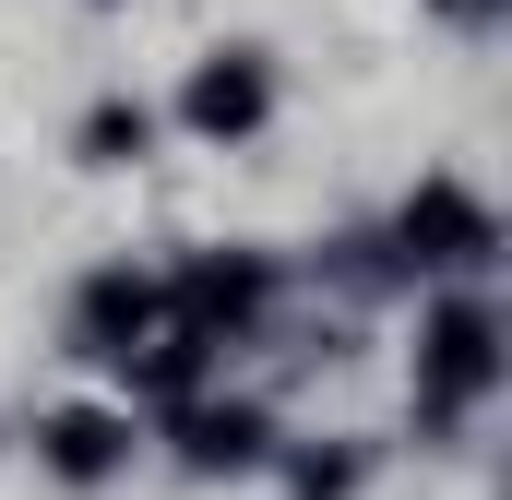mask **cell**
I'll use <instances>...</instances> for the list:
<instances>
[{
	"mask_svg": "<svg viewBox=\"0 0 512 500\" xmlns=\"http://www.w3.org/2000/svg\"><path fill=\"white\" fill-rule=\"evenodd\" d=\"M489 381H501V322L477 298L429 310V334H417V405L429 417H465V405H489Z\"/></svg>",
	"mask_w": 512,
	"mask_h": 500,
	"instance_id": "1",
	"label": "cell"
},
{
	"mask_svg": "<svg viewBox=\"0 0 512 500\" xmlns=\"http://www.w3.org/2000/svg\"><path fill=\"white\" fill-rule=\"evenodd\" d=\"M191 131L203 143H239V131H262V108H274V72H262V48H215L203 72H191Z\"/></svg>",
	"mask_w": 512,
	"mask_h": 500,
	"instance_id": "2",
	"label": "cell"
},
{
	"mask_svg": "<svg viewBox=\"0 0 512 500\" xmlns=\"http://www.w3.org/2000/svg\"><path fill=\"white\" fill-rule=\"evenodd\" d=\"M405 250H417V262H489V203H477L465 179H417Z\"/></svg>",
	"mask_w": 512,
	"mask_h": 500,
	"instance_id": "3",
	"label": "cell"
},
{
	"mask_svg": "<svg viewBox=\"0 0 512 500\" xmlns=\"http://www.w3.org/2000/svg\"><path fill=\"white\" fill-rule=\"evenodd\" d=\"M36 453H48L72 489H96V477L131 453V417L120 405H60V417H36Z\"/></svg>",
	"mask_w": 512,
	"mask_h": 500,
	"instance_id": "4",
	"label": "cell"
},
{
	"mask_svg": "<svg viewBox=\"0 0 512 500\" xmlns=\"http://www.w3.org/2000/svg\"><path fill=\"white\" fill-rule=\"evenodd\" d=\"M179 298H191V334H203V346H227L262 298H274V274H262V262H191V286H179Z\"/></svg>",
	"mask_w": 512,
	"mask_h": 500,
	"instance_id": "5",
	"label": "cell"
},
{
	"mask_svg": "<svg viewBox=\"0 0 512 500\" xmlns=\"http://www.w3.org/2000/svg\"><path fill=\"white\" fill-rule=\"evenodd\" d=\"M143 322H155V286H143V274H96L84 310H72V346H84V358H131Z\"/></svg>",
	"mask_w": 512,
	"mask_h": 500,
	"instance_id": "6",
	"label": "cell"
},
{
	"mask_svg": "<svg viewBox=\"0 0 512 500\" xmlns=\"http://www.w3.org/2000/svg\"><path fill=\"white\" fill-rule=\"evenodd\" d=\"M179 453H191V465H251V453H262V417H251V405H191V417H179Z\"/></svg>",
	"mask_w": 512,
	"mask_h": 500,
	"instance_id": "7",
	"label": "cell"
},
{
	"mask_svg": "<svg viewBox=\"0 0 512 500\" xmlns=\"http://www.w3.org/2000/svg\"><path fill=\"white\" fill-rule=\"evenodd\" d=\"M143 143H155V120H143V108H96V120H84V155H96V167H131Z\"/></svg>",
	"mask_w": 512,
	"mask_h": 500,
	"instance_id": "8",
	"label": "cell"
}]
</instances>
